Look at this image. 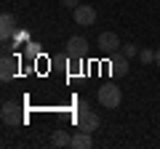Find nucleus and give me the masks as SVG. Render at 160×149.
Listing matches in <instances>:
<instances>
[{
    "label": "nucleus",
    "instance_id": "nucleus-1",
    "mask_svg": "<svg viewBox=\"0 0 160 149\" xmlns=\"http://www.w3.org/2000/svg\"><path fill=\"white\" fill-rule=\"evenodd\" d=\"M99 101H102V107H107V109H118L120 101H123V96H120V88L112 85V83L102 85V88H99Z\"/></svg>",
    "mask_w": 160,
    "mask_h": 149
},
{
    "label": "nucleus",
    "instance_id": "nucleus-2",
    "mask_svg": "<svg viewBox=\"0 0 160 149\" xmlns=\"http://www.w3.org/2000/svg\"><path fill=\"white\" fill-rule=\"evenodd\" d=\"M0 117H3V123H6V125H22V123H24L22 107H19L16 101H6V104H3Z\"/></svg>",
    "mask_w": 160,
    "mask_h": 149
},
{
    "label": "nucleus",
    "instance_id": "nucleus-3",
    "mask_svg": "<svg viewBox=\"0 0 160 149\" xmlns=\"http://www.w3.org/2000/svg\"><path fill=\"white\" fill-rule=\"evenodd\" d=\"M102 125V120H99L96 112H91V109H80L78 112V131H86V133H93L96 128Z\"/></svg>",
    "mask_w": 160,
    "mask_h": 149
},
{
    "label": "nucleus",
    "instance_id": "nucleus-4",
    "mask_svg": "<svg viewBox=\"0 0 160 149\" xmlns=\"http://www.w3.org/2000/svg\"><path fill=\"white\" fill-rule=\"evenodd\" d=\"M86 53H88V40H86V37L75 35V37H69V40H67V56L72 59V61H83Z\"/></svg>",
    "mask_w": 160,
    "mask_h": 149
},
{
    "label": "nucleus",
    "instance_id": "nucleus-5",
    "mask_svg": "<svg viewBox=\"0 0 160 149\" xmlns=\"http://www.w3.org/2000/svg\"><path fill=\"white\" fill-rule=\"evenodd\" d=\"M72 16H75V22L80 24V27H91L93 22H96V8H91V6H78L72 11Z\"/></svg>",
    "mask_w": 160,
    "mask_h": 149
},
{
    "label": "nucleus",
    "instance_id": "nucleus-6",
    "mask_svg": "<svg viewBox=\"0 0 160 149\" xmlns=\"http://www.w3.org/2000/svg\"><path fill=\"white\" fill-rule=\"evenodd\" d=\"M13 74H16V59L11 53H3V61H0V80L8 83L13 80Z\"/></svg>",
    "mask_w": 160,
    "mask_h": 149
},
{
    "label": "nucleus",
    "instance_id": "nucleus-7",
    "mask_svg": "<svg viewBox=\"0 0 160 149\" xmlns=\"http://www.w3.org/2000/svg\"><path fill=\"white\" fill-rule=\"evenodd\" d=\"M13 32H16V19H13L11 13H3V16H0V37H3V43L11 40Z\"/></svg>",
    "mask_w": 160,
    "mask_h": 149
},
{
    "label": "nucleus",
    "instance_id": "nucleus-8",
    "mask_svg": "<svg viewBox=\"0 0 160 149\" xmlns=\"http://www.w3.org/2000/svg\"><path fill=\"white\" fill-rule=\"evenodd\" d=\"M118 46H120V40H118V35H115V32H102V35H99V48H102L104 53H115Z\"/></svg>",
    "mask_w": 160,
    "mask_h": 149
},
{
    "label": "nucleus",
    "instance_id": "nucleus-9",
    "mask_svg": "<svg viewBox=\"0 0 160 149\" xmlns=\"http://www.w3.org/2000/svg\"><path fill=\"white\" fill-rule=\"evenodd\" d=\"M109 72H112L115 77H126V74H128V56H112V61H109Z\"/></svg>",
    "mask_w": 160,
    "mask_h": 149
},
{
    "label": "nucleus",
    "instance_id": "nucleus-10",
    "mask_svg": "<svg viewBox=\"0 0 160 149\" xmlns=\"http://www.w3.org/2000/svg\"><path fill=\"white\" fill-rule=\"evenodd\" d=\"M69 147L72 149H91L93 147V138H91V133H86V131H78L72 136V141H69Z\"/></svg>",
    "mask_w": 160,
    "mask_h": 149
},
{
    "label": "nucleus",
    "instance_id": "nucleus-11",
    "mask_svg": "<svg viewBox=\"0 0 160 149\" xmlns=\"http://www.w3.org/2000/svg\"><path fill=\"white\" fill-rule=\"evenodd\" d=\"M69 141H72V136H69L67 131H62V128L53 131V136H51V144H53V147H69Z\"/></svg>",
    "mask_w": 160,
    "mask_h": 149
},
{
    "label": "nucleus",
    "instance_id": "nucleus-12",
    "mask_svg": "<svg viewBox=\"0 0 160 149\" xmlns=\"http://www.w3.org/2000/svg\"><path fill=\"white\" fill-rule=\"evenodd\" d=\"M139 59H142L144 64H149V61H155V51H147V48H144V51H139Z\"/></svg>",
    "mask_w": 160,
    "mask_h": 149
},
{
    "label": "nucleus",
    "instance_id": "nucleus-13",
    "mask_svg": "<svg viewBox=\"0 0 160 149\" xmlns=\"http://www.w3.org/2000/svg\"><path fill=\"white\" fill-rule=\"evenodd\" d=\"M123 53H126V56L131 59V56H136V53H139V48L133 46V43H128V46H123Z\"/></svg>",
    "mask_w": 160,
    "mask_h": 149
},
{
    "label": "nucleus",
    "instance_id": "nucleus-14",
    "mask_svg": "<svg viewBox=\"0 0 160 149\" xmlns=\"http://www.w3.org/2000/svg\"><path fill=\"white\" fill-rule=\"evenodd\" d=\"M38 51H40V48H38V43H27V56H29V59H35V56H38Z\"/></svg>",
    "mask_w": 160,
    "mask_h": 149
},
{
    "label": "nucleus",
    "instance_id": "nucleus-15",
    "mask_svg": "<svg viewBox=\"0 0 160 149\" xmlns=\"http://www.w3.org/2000/svg\"><path fill=\"white\" fill-rule=\"evenodd\" d=\"M62 3H64V6H67V8H72V11H75V8H78V6H80L78 0H62Z\"/></svg>",
    "mask_w": 160,
    "mask_h": 149
},
{
    "label": "nucleus",
    "instance_id": "nucleus-16",
    "mask_svg": "<svg viewBox=\"0 0 160 149\" xmlns=\"http://www.w3.org/2000/svg\"><path fill=\"white\" fill-rule=\"evenodd\" d=\"M155 64H158V67H160V48H158V51H155Z\"/></svg>",
    "mask_w": 160,
    "mask_h": 149
}]
</instances>
